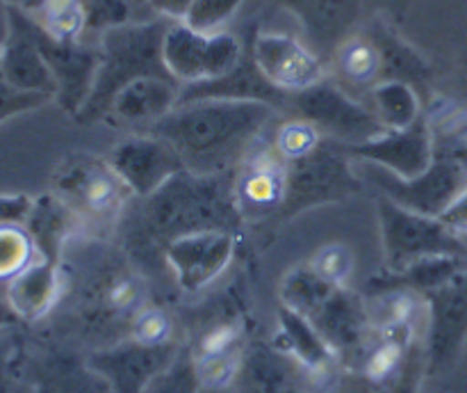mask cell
Wrapping results in <instances>:
<instances>
[{"label": "cell", "instance_id": "cell-19", "mask_svg": "<svg viewBox=\"0 0 467 393\" xmlns=\"http://www.w3.org/2000/svg\"><path fill=\"white\" fill-rule=\"evenodd\" d=\"M181 99V82L160 76H144L128 82L109 103L105 119L117 126H144L167 117Z\"/></svg>", "mask_w": 467, "mask_h": 393}, {"label": "cell", "instance_id": "cell-11", "mask_svg": "<svg viewBox=\"0 0 467 393\" xmlns=\"http://www.w3.org/2000/svg\"><path fill=\"white\" fill-rule=\"evenodd\" d=\"M105 158L121 176V181L130 187L132 195L141 199L153 195L169 178L185 169L176 149L167 140L150 133L128 137L121 144L114 146Z\"/></svg>", "mask_w": 467, "mask_h": 393}, {"label": "cell", "instance_id": "cell-16", "mask_svg": "<svg viewBox=\"0 0 467 393\" xmlns=\"http://www.w3.org/2000/svg\"><path fill=\"white\" fill-rule=\"evenodd\" d=\"M290 163L269 146H255L249 158L240 165V174L233 181L237 208L242 218L258 219L281 210L287 192Z\"/></svg>", "mask_w": 467, "mask_h": 393}, {"label": "cell", "instance_id": "cell-6", "mask_svg": "<svg viewBox=\"0 0 467 393\" xmlns=\"http://www.w3.org/2000/svg\"><path fill=\"white\" fill-rule=\"evenodd\" d=\"M379 219H381L388 268L392 272L400 274L418 260L433 259V256H463L467 259L463 240L433 215L415 213L383 195L379 199Z\"/></svg>", "mask_w": 467, "mask_h": 393}, {"label": "cell", "instance_id": "cell-28", "mask_svg": "<svg viewBox=\"0 0 467 393\" xmlns=\"http://www.w3.org/2000/svg\"><path fill=\"white\" fill-rule=\"evenodd\" d=\"M246 377L251 388L258 393H296V382L292 368L283 361V356L258 352L246 364Z\"/></svg>", "mask_w": 467, "mask_h": 393}, {"label": "cell", "instance_id": "cell-18", "mask_svg": "<svg viewBox=\"0 0 467 393\" xmlns=\"http://www.w3.org/2000/svg\"><path fill=\"white\" fill-rule=\"evenodd\" d=\"M178 355L171 343L146 345L140 341H126L119 345L100 350L89 356L87 364L108 379L112 393H141L146 384L162 368H167Z\"/></svg>", "mask_w": 467, "mask_h": 393}, {"label": "cell", "instance_id": "cell-13", "mask_svg": "<svg viewBox=\"0 0 467 393\" xmlns=\"http://www.w3.org/2000/svg\"><path fill=\"white\" fill-rule=\"evenodd\" d=\"M347 154L379 165L401 178H415L427 172L429 165L433 163L436 137H433L431 122L420 114L409 128L386 131L363 144L347 146Z\"/></svg>", "mask_w": 467, "mask_h": 393}, {"label": "cell", "instance_id": "cell-12", "mask_svg": "<svg viewBox=\"0 0 467 393\" xmlns=\"http://www.w3.org/2000/svg\"><path fill=\"white\" fill-rule=\"evenodd\" d=\"M7 26L0 39V69L12 87L36 91L55 99V78L32 35V14L18 7H5Z\"/></svg>", "mask_w": 467, "mask_h": 393}, {"label": "cell", "instance_id": "cell-24", "mask_svg": "<svg viewBox=\"0 0 467 393\" xmlns=\"http://www.w3.org/2000/svg\"><path fill=\"white\" fill-rule=\"evenodd\" d=\"M372 110L388 131L409 128L420 117V99L409 82L386 80L374 85Z\"/></svg>", "mask_w": 467, "mask_h": 393}, {"label": "cell", "instance_id": "cell-26", "mask_svg": "<svg viewBox=\"0 0 467 393\" xmlns=\"http://www.w3.org/2000/svg\"><path fill=\"white\" fill-rule=\"evenodd\" d=\"M336 288L337 286L333 283L324 281L313 268H299L287 274L285 283H283V300H285L287 309L308 318Z\"/></svg>", "mask_w": 467, "mask_h": 393}, {"label": "cell", "instance_id": "cell-29", "mask_svg": "<svg viewBox=\"0 0 467 393\" xmlns=\"http://www.w3.org/2000/svg\"><path fill=\"white\" fill-rule=\"evenodd\" d=\"M141 393H203L192 352L178 350L171 364L160 370Z\"/></svg>", "mask_w": 467, "mask_h": 393}, {"label": "cell", "instance_id": "cell-40", "mask_svg": "<svg viewBox=\"0 0 467 393\" xmlns=\"http://www.w3.org/2000/svg\"><path fill=\"white\" fill-rule=\"evenodd\" d=\"M0 5L3 7H18L30 14H36V9L41 7V0H0Z\"/></svg>", "mask_w": 467, "mask_h": 393}, {"label": "cell", "instance_id": "cell-31", "mask_svg": "<svg viewBox=\"0 0 467 393\" xmlns=\"http://www.w3.org/2000/svg\"><path fill=\"white\" fill-rule=\"evenodd\" d=\"M36 247L26 227H0V279L16 277L35 260Z\"/></svg>", "mask_w": 467, "mask_h": 393}, {"label": "cell", "instance_id": "cell-20", "mask_svg": "<svg viewBox=\"0 0 467 393\" xmlns=\"http://www.w3.org/2000/svg\"><path fill=\"white\" fill-rule=\"evenodd\" d=\"M313 327L322 334L333 352L358 350L365 347L368 336V315L358 297L342 291L340 286L308 315Z\"/></svg>", "mask_w": 467, "mask_h": 393}, {"label": "cell", "instance_id": "cell-7", "mask_svg": "<svg viewBox=\"0 0 467 393\" xmlns=\"http://www.w3.org/2000/svg\"><path fill=\"white\" fill-rule=\"evenodd\" d=\"M242 58V44L235 35L201 32L182 21H173L162 41V59L181 87L228 76L240 67Z\"/></svg>", "mask_w": 467, "mask_h": 393}, {"label": "cell", "instance_id": "cell-2", "mask_svg": "<svg viewBox=\"0 0 467 393\" xmlns=\"http://www.w3.org/2000/svg\"><path fill=\"white\" fill-rule=\"evenodd\" d=\"M146 218L153 231L167 242L199 231L235 233L244 219L237 208L233 181L201 176L187 169L146 196Z\"/></svg>", "mask_w": 467, "mask_h": 393}, {"label": "cell", "instance_id": "cell-27", "mask_svg": "<svg viewBox=\"0 0 467 393\" xmlns=\"http://www.w3.org/2000/svg\"><path fill=\"white\" fill-rule=\"evenodd\" d=\"M141 5L137 0H82L85 9V37H100L112 27L144 21L137 16Z\"/></svg>", "mask_w": 467, "mask_h": 393}, {"label": "cell", "instance_id": "cell-17", "mask_svg": "<svg viewBox=\"0 0 467 393\" xmlns=\"http://www.w3.org/2000/svg\"><path fill=\"white\" fill-rule=\"evenodd\" d=\"M427 302L429 355L438 368L456 359L467 338V263L445 283L429 291Z\"/></svg>", "mask_w": 467, "mask_h": 393}, {"label": "cell", "instance_id": "cell-25", "mask_svg": "<svg viewBox=\"0 0 467 393\" xmlns=\"http://www.w3.org/2000/svg\"><path fill=\"white\" fill-rule=\"evenodd\" d=\"M35 16L55 39L87 41L82 0H41V7L36 9Z\"/></svg>", "mask_w": 467, "mask_h": 393}, {"label": "cell", "instance_id": "cell-33", "mask_svg": "<svg viewBox=\"0 0 467 393\" xmlns=\"http://www.w3.org/2000/svg\"><path fill=\"white\" fill-rule=\"evenodd\" d=\"M44 393H112L108 379L87 366H62L44 387Z\"/></svg>", "mask_w": 467, "mask_h": 393}, {"label": "cell", "instance_id": "cell-32", "mask_svg": "<svg viewBox=\"0 0 467 393\" xmlns=\"http://www.w3.org/2000/svg\"><path fill=\"white\" fill-rule=\"evenodd\" d=\"M322 144V133L317 126L308 122V119H295V122H285L276 131V140H274V149L287 160V163H296V160L306 158L313 154L317 146Z\"/></svg>", "mask_w": 467, "mask_h": 393}, {"label": "cell", "instance_id": "cell-3", "mask_svg": "<svg viewBox=\"0 0 467 393\" xmlns=\"http://www.w3.org/2000/svg\"><path fill=\"white\" fill-rule=\"evenodd\" d=\"M171 23V18L153 16L112 27L99 37V71L85 105L76 114L80 122L91 123L105 119L117 91L137 78L160 76L176 80L162 59V41Z\"/></svg>", "mask_w": 467, "mask_h": 393}, {"label": "cell", "instance_id": "cell-42", "mask_svg": "<svg viewBox=\"0 0 467 393\" xmlns=\"http://www.w3.org/2000/svg\"><path fill=\"white\" fill-rule=\"evenodd\" d=\"M137 3H140L141 7H149V0H137Z\"/></svg>", "mask_w": 467, "mask_h": 393}, {"label": "cell", "instance_id": "cell-30", "mask_svg": "<svg viewBox=\"0 0 467 393\" xmlns=\"http://www.w3.org/2000/svg\"><path fill=\"white\" fill-rule=\"evenodd\" d=\"M381 50L368 39H351L340 50V69L347 80L356 85H369L381 73Z\"/></svg>", "mask_w": 467, "mask_h": 393}, {"label": "cell", "instance_id": "cell-14", "mask_svg": "<svg viewBox=\"0 0 467 393\" xmlns=\"http://www.w3.org/2000/svg\"><path fill=\"white\" fill-rule=\"evenodd\" d=\"M255 67L278 91H304L324 80V67L301 41L281 32H260L251 48Z\"/></svg>", "mask_w": 467, "mask_h": 393}, {"label": "cell", "instance_id": "cell-41", "mask_svg": "<svg viewBox=\"0 0 467 393\" xmlns=\"http://www.w3.org/2000/svg\"><path fill=\"white\" fill-rule=\"evenodd\" d=\"M16 318H18V315L14 313L12 306L3 304V302H0V327H5V324L14 323V320H16Z\"/></svg>", "mask_w": 467, "mask_h": 393}, {"label": "cell", "instance_id": "cell-37", "mask_svg": "<svg viewBox=\"0 0 467 393\" xmlns=\"http://www.w3.org/2000/svg\"><path fill=\"white\" fill-rule=\"evenodd\" d=\"M171 336V323L160 309H141L130 324L132 341L146 343V345H162Z\"/></svg>", "mask_w": 467, "mask_h": 393}, {"label": "cell", "instance_id": "cell-36", "mask_svg": "<svg viewBox=\"0 0 467 393\" xmlns=\"http://www.w3.org/2000/svg\"><path fill=\"white\" fill-rule=\"evenodd\" d=\"M351 265H354V256H351L349 247L345 245H328L315 254L310 268L324 279V281L333 283V286H342L347 277L351 272Z\"/></svg>", "mask_w": 467, "mask_h": 393}, {"label": "cell", "instance_id": "cell-9", "mask_svg": "<svg viewBox=\"0 0 467 393\" xmlns=\"http://www.w3.org/2000/svg\"><path fill=\"white\" fill-rule=\"evenodd\" d=\"M347 155V146L342 154H337L333 146L319 144L310 155L290 163L285 201L281 206L283 213L295 215L306 206L342 199L358 192L360 183L351 174L345 160Z\"/></svg>", "mask_w": 467, "mask_h": 393}, {"label": "cell", "instance_id": "cell-5", "mask_svg": "<svg viewBox=\"0 0 467 393\" xmlns=\"http://www.w3.org/2000/svg\"><path fill=\"white\" fill-rule=\"evenodd\" d=\"M53 187L78 218L103 227L117 222L132 196L108 158L87 154L68 155L55 172Z\"/></svg>", "mask_w": 467, "mask_h": 393}, {"label": "cell", "instance_id": "cell-15", "mask_svg": "<svg viewBox=\"0 0 467 393\" xmlns=\"http://www.w3.org/2000/svg\"><path fill=\"white\" fill-rule=\"evenodd\" d=\"M235 254V233L199 231L187 233L167 242L164 259L171 265L178 283L185 291L196 292L213 283Z\"/></svg>", "mask_w": 467, "mask_h": 393}, {"label": "cell", "instance_id": "cell-10", "mask_svg": "<svg viewBox=\"0 0 467 393\" xmlns=\"http://www.w3.org/2000/svg\"><path fill=\"white\" fill-rule=\"evenodd\" d=\"M32 35H35L36 46H39L50 73H53L55 85H57L55 101L62 110L78 114L89 96L96 71H99V44L55 39L41 27L35 14H32Z\"/></svg>", "mask_w": 467, "mask_h": 393}, {"label": "cell", "instance_id": "cell-21", "mask_svg": "<svg viewBox=\"0 0 467 393\" xmlns=\"http://www.w3.org/2000/svg\"><path fill=\"white\" fill-rule=\"evenodd\" d=\"M59 286V268L55 260H32L26 270L9 279L7 304L18 318L39 320L57 302Z\"/></svg>", "mask_w": 467, "mask_h": 393}, {"label": "cell", "instance_id": "cell-38", "mask_svg": "<svg viewBox=\"0 0 467 393\" xmlns=\"http://www.w3.org/2000/svg\"><path fill=\"white\" fill-rule=\"evenodd\" d=\"M32 208H35V199L27 195H5L0 192V227H7V224H14V227H26L27 218H30Z\"/></svg>", "mask_w": 467, "mask_h": 393}, {"label": "cell", "instance_id": "cell-8", "mask_svg": "<svg viewBox=\"0 0 467 393\" xmlns=\"http://www.w3.org/2000/svg\"><path fill=\"white\" fill-rule=\"evenodd\" d=\"M295 105L301 117L317 126L319 133H327L331 140L347 142V146L363 144L388 131L372 110L351 101L340 87L327 80L296 91Z\"/></svg>", "mask_w": 467, "mask_h": 393}, {"label": "cell", "instance_id": "cell-35", "mask_svg": "<svg viewBox=\"0 0 467 393\" xmlns=\"http://www.w3.org/2000/svg\"><path fill=\"white\" fill-rule=\"evenodd\" d=\"M242 0H194L182 23L201 32H217L240 7Z\"/></svg>", "mask_w": 467, "mask_h": 393}, {"label": "cell", "instance_id": "cell-4", "mask_svg": "<svg viewBox=\"0 0 467 393\" xmlns=\"http://www.w3.org/2000/svg\"><path fill=\"white\" fill-rule=\"evenodd\" d=\"M365 174L400 206L438 218L467 187V146L454 142L436 146L433 163L415 178H401L374 163L365 167Z\"/></svg>", "mask_w": 467, "mask_h": 393}, {"label": "cell", "instance_id": "cell-22", "mask_svg": "<svg viewBox=\"0 0 467 393\" xmlns=\"http://www.w3.org/2000/svg\"><path fill=\"white\" fill-rule=\"evenodd\" d=\"M78 219L80 218L57 195H46L35 199V208H32L30 218H27L26 228L32 236V240H35L36 254L41 259L59 263L64 242L73 233Z\"/></svg>", "mask_w": 467, "mask_h": 393}, {"label": "cell", "instance_id": "cell-34", "mask_svg": "<svg viewBox=\"0 0 467 393\" xmlns=\"http://www.w3.org/2000/svg\"><path fill=\"white\" fill-rule=\"evenodd\" d=\"M5 26H7V16H5V7L0 5V39H3ZM48 101H53V96L48 94H36V91H21L16 87H12L5 78L3 69H0V123L5 119L14 117V114L30 112V110L41 108Z\"/></svg>", "mask_w": 467, "mask_h": 393}, {"label": "cell", "instance_id": "cell-39", "mask_svg": "<svg viewBox=\"0 0 467 393\" xmlns=\"http://www.w3.org/2000/svg\"><path fill=\"white\" fill-rule=\"evenodd\" d=\"M438 219L459 238L467 236V187L438 215Z\"/></svg>", "mask_w": 467, "mask_h": 393}, {"label": "cell", "instance_id": "cell-1", "mask_svg": "<svg viewBox=\"0 0 467 393\" xmlns=\"http://www.w3.org/2000/svg\"><path fill=\"white\" fill-rule=\"evenodd\" d=\"M274 117L267 101L203 99L176 105L146 133L167 140L187 172L226 176L249 158Z\"/></svg>", "mask_w": 467, "mask_h": 393}, {"label": "cell", "instance_id": "cell-23", "mask_svg": "<svg viewBox=\"0 0 467 393\" xmlns=\"http://www.w3.org/2000/svg\"><path fill=\"white\" fill-rule=\"evenodd\" d=\"M281 329L283 338L287 341V352L295 355V359L308 366V370H313V373L328 368L333 356L331 345L324 341L322 334L313 327V323L306 315L285 306L281 311Z\"/></svg>", "mask_w": 467, "mask_h": 393}]
</instances>
